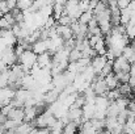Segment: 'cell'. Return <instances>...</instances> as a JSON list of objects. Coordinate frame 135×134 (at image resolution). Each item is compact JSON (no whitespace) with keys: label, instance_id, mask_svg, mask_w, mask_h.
I'll return each mask as SVG.
<instances>
[{"label":"cell","instance_id":"6da1fadb","mask_svg":"<svg viewBox=\"0 0 135 134\" xmlns=\"http://www.w3.org/2000/svg\"><path fill=\"white\" fill-rule=\"evenodd\" d=\"M17 62L20 64H24V66H28L29 68L37 62V54L32 50V49H26L24 50L18 57H17Z\"/></svg>","mask_w":135,"mask_h":134},{"label":"cell","instance_id":"7a4b0ae2","mask_svg":"<svg viewBox=\"0 0 135 134\" xmlns=\"http://www.w3.org/2000/svg\"><path fill=\"white\" fill-rule=\"evenodd\" d=\"M130 66H131V63L123 55H119V57L114 58V61H113V72H118V71L129 72Z\"/></svg>","mask_w":135,"mask_h":134},{"label":"cell","instance_id":"3957f363","mask_svg":"<svg viewBox=\"0 0 135 134\" xmlns=\"http://www.w3.org/2000/svg\"><path fill=\"white\" fill-rule=\"evenodd\" d=\"M0 58L4 61V63H5L8 67L16 64V62H17V55H16V53H15V50H13V46L7 47V49L0 54Z\"/></svg>","mask_w":135,"mask_h":134},{"label":"cell","instance_id":"277c9868","mask_svg":"<svg viewBox=\"0 0 135 134\" xmlns=\"http://www.w3.org/2000/svg\"><path fill=\"white\" fill-rule=\"evenodd\" d=\"M90 87L93 88L96 95H106L108 92V86L105 83V79L104 78H100V76H96L92 82H90Z\"/></svg>","mask_w":135,"mask_h":134},{"label":"cell","instance_id":"5b68a950","mask_svg":"<svg viewBox=\"0 0 135 134\" xmlns=\"http://www.w3.org/2000/svg\"><path fill=\"white\" fill-rule=\"evenodd\" d=\"M15 92H16V89L11 88L9 86L1 87V88H0V103H1L3 105L8 104V103L15 97Z\"/></svg>","mask_w":135,"mask_h":134},{"label":"cell","instance_id":"8992f818","mask_svg":"<svg viewBox=\"0 0 135 134\" xmlns=\"http://www.w3.org/2000/svg\"><path fill=\"white\" fill-rule=\"evenodd\" d=\"M106 57L105 55H96V57H93L92 58V61H90V66L93 67V70H94V72H96V75H98L100 72H101V70H102V67H104V64L106 63Z\"/></svg>","mask_w":135,"mask_h":134},{"label":"cell","instance_id":"52a82bcc","mask_svg":"<svg viewBox=\"0 0 135 134\" xmlns=\"http://www.w3.org/2000/svg\"><path fill=\"white\" fill-rule=\"evenodd\" d=\"M0 38L8 45V46H15L17 42V37L13 34L12 29H1L0 32Z\"/></svg>","mask_w":135,"mask_h":134},{"label":"cell","instance_id":"ba28073f","mask_svg":"<svg viewBox=\"0 0 135 134\" xmlns=\"http://www.w3.org/2000/svg\"><path fill=\"white\" fill-rule=\"evenodd\" d=\"M56 32L63 40H70L74 37V32L70 25H62V24L56 22Z\"/></svg>","mask_w":135,"mask_h":134},{"label":"cell","instance_id":"9c48e42d","mask_svg":"<svg viewBox=\"0 0 135 134\" xmlns=\"http://www.w3.org/2000/svg\"><path fill=\"white\" fill-rule=\"evenodd\" d=\"M51 62H52V55L49 53V51H45L42 54H38L37 55V64L40 67H51Z\"/></svg>","mask_w":135,"mask_h":134},{"label":"cell","instance_id":"30bf717a","mask_svg":"<svg viewBox=\"0 0 135 134\" xmlns=\"http://www.w3.org/2000/svg\"><path fill=\"white\" fill-rule=\"evenodd\" d=\"M32 50L38 55V54H42L49 50V38L47 40H37L36 42L32 44Z\"/></svg>","mask_w":135,"mask_h":134},{"label":"cell","instance_id":"8fae6325","mask_svg":"<svg viewBox=\"0 0 135 134\" xmlns=\"http://www.w3.org/2000/svg\"><path fill=\"white\" fill-rule=\"evenodd\" d=\"M8 118H11V120L21 124L24 121V108H15L13 107L11 109V112L8 113Z\"/></svg>","mask_w":135,"mask_h":134},{"label":"cell","instance_id":"7c38bea8","mask_svg":"<svg viewBox=\"0 0 135 134\" xmlns=\"http://www.w3.org/2000/svg\"><path fill=\"white\" fill-rule=\"evenodd\" d=\"M104 79H105V83H106V86H108V88H109V89L117 88V87H118V84H119V82H118V79L115 78L114 72L108 74Z\"/></svg>","mask_w":135,"mask_h":134},{"label":"cell","instance_id":"4fadbf2b","mask_svg":"<svg viewBox=\"0 0 135 134\" xmlns=\"http://www.w3.org/2000/svg\"><path fill=\"white\" fill-rule=\"evenodd\" d=\"M63 13H66V11H64V4L54 3V4H52V16H54V19L58 20Z\"/></svg>","mask_w":135,"mask_h":134},{"label":"cell","instance_id":"5bb4252c","mask_svg":"<svg viewBox=\"0 0 135 134\" xmlns=\"http://www.w3.org/2000/svg\"><path fill=\"white\" fill-rule=\"evenodd\" d=\"M76 132H79V128H78V125H76L75 121H68L67 124H64V126H63V133L72 134V133H76Z\"/></svg>","mask_w":135,"mask_h":134},{"label":"cell","instance_id":"9a60e30c","mask_svg":"<svg viewBox=\"0 0 135 134\" xmlns=\"http://www.w3.org/2000/svg\"><path fill=\"white\" fill-rule=\"evenodd\" d=\"M52 4H54V3L46 4V5H44L42 8H40V9H38V12L41 13V16H42L44 19H47V17L52 16Z\"/></svg>","mask_w":135,"mask_h":134},{"label":"cell","instance_id":"2e32d148","mask_svg":"<svg viewBox=\"0 0 135 134\" xmlns=\"http://www.w3.org/2000/svg\"><path fill=\"white\" fill-rule=\"evenodd\" d=\"M117 88L119 89V92H121L122 96H127V97H130V95L133 92V88L130 87L129 83H119Z\"/></svg>","mask_w":135,"mask_h":134},{"label":"cell","instance_id":"e0dca14e","mask_svg":"<svg viewBox=\"0 0 135 134\" xmlns=\"http://www.w3.org/2000/svg\"><path fill=\"white\" fill-rule=\"evenodd\" d=\"M92 19H93V12L88 9V11L81 12V15H80V17L78 19V21L81 22V24H88Z\"/></svg>","mask_w":135,"mask_h":134},{"label":"cell","instance_id":"ac0fdd59","mask_svg":"<svg viewBox=\"0 0 135 134\" xmlns=\"http://www.w3.org/2000/svg\"><path fill=\"white\" fill-rule=\"evenodd\" d=\"M80 57H81V51L76 47H72L68 53V62H76L80 59Z\"/></svg>","mask_w":135,"mask_h":134},{"label":"cell","instance_id":"d6986e66","mask_svg":"<svg viewBox=\"0 0 135 134\" xmlns=\"http://www.w3.org/2000/svg\"><path fill=\"white\" fill-rule=\"evenodd\" d=\"M63 126H64L63 121H62L60 118H56V121L54 122V125L50 128V132H51V133H55V134L63 133Z\"/></svg>","mask_w":135,"mask_h":134},{"label":"cell","instance_id":"ffe728a7","mask_svg":"<svg viewBox=\"0 0 135 134\" xmlns=\"http://www.w3.org/2000/svg\"><path fill=\"white\" fill-rule=\"evenodd\" d=\"M33 4V0H17V4L16 7L20 9V11H26L32 7Z\"/></svg>","mask_w":135,"mask_h":134},{"label":"cell","instance_id":"44dd1931","mask_svg":"<svg viewBox=\"0 0 135 134\" xmlns=\"http://www.w3.org/2000/svg\"><path fill=\"white\" fill-rule=\"evenodd\" d=\"M115 78L118 79L119 83H127L129 78H130V74L129 72H125V71H118V72H114Z\"/></svg>","mask_w":135,"mask_h":134},{"label":"cell","instance_id":"7402d4cb","mask_svg":"<svg viewBox=\"0 0 135 134\" xmlns=\"http://www.w3.org/2000/svg\"><path fill=\"white\" fill-rule=\"evenodd\" d=\"M74 20H72V17L71 16H68L67 13H63L58 20H56V22L58 24H62V25H71V22H72Z\"/></svg>","mask_w":135,"mask_h":134},{"label":"cell","instance_id":"603a6c76","mask_svg":"<svg viewBox=\"0 0 135 134\" xmlns=\"http://www.w3.org/2000/svg\"><path fill=\"white\" fill-rule=\"evenodd\" d=\"M12 28V25L9 24V21L5 19V16L3 15L1 17H0V29H11Z\"/></svg>","mask_w":135,"mask_h":134},{"label":"cell","instance_id":"cb8c5ba5","mask_svg":"<svg viewBox=\"0 0 135 134\" xmlns=\"http://www.w3.org/2000/svg\"><path fill=\"white\" fill-rule=\"evenodd\" d=\"M90 61H92V58H89V57H80V59L78 61V63L80 66H83V67H87V66L90 64Z\"/></svg>","mask_w":135,"mask_h":134},{"label":"cell","instance_id":"d4e9b609","mask_svg":"<svg viewBox=\"0 0 135 134\" xmlns=\"http://www.w3.org/2000/svg\"><path fill=\"white\" fill-rule=\"evenodd\" d=\"M130 1L131 0H117V5H118L119 9H122V8H126L130 4Z\"/></svg>","mask_w":135,"mask_h":134},{"label":"cell","instance_id":"484cf974","mask_svg":"<svg viewBox=\"0 0 135 134\" xmlns=\"http://www.w3.org/2000/svg\"><path fill=\"white\" fill-rule=\"evenodd\" d=\"M5 1H7V7H8L9 11L13 9L16 7V4H17V0H5Z\"/></svg>","mask_w":135,"mask_h":134},{"label":"cell","instance_id":"4316f807","mask_svg":"<svg viewBox=\"0 0 135 134\" xmlns=\"http://www.w3.org/2000/svg\"><path fill=\"white\" fill-rule=\"evenodd\" d=\"M8 70V66L4 63V61L0 58V72H3V71H7Z\"/></svg>","mask_w":135,"mask_h":134},{"label":"cell","instance_id":"83f0119b","mask_svg":"<svg viewBox=\"0 0 135 134\" xmlns=\"http://www.w3.org/2000/svg\"><path fill=\"white\" fill-rule=\"evenodd\" d=\"M97 3H98V0H89V11L94 9V7L97 5Z\"/></svg>","mask_w":135,"mask_h":134},{"label":"cell","instance_id":"f1b7e54d","mask_svg":"<svg viewBox=\"0 0 135 134\" xmlns=\"http://www.w3.org/2000/svg\"><path fill=\"white\" fill-rule=\"evenodd\" d=\"M127 83L130 84V87H131V88H133V87H135V76H131V75H130V78H129Z\"/></svg>","mask_w":135,"mask_h":134},{"label":"cell","instance_id":"f546056e","mask_svg":"<svg viewBox=\"0 0 135 134\" xmlns=\"http://www.w3.org/2000/svg\"><path fill=\"white\" fill-rule=\"evenodd\" d=\"M129 74H130L131 76H135V63H131L130 70H129Z\"/></svg>","mask_w":135,"mask_h":134},{"label":"cell","instance_id":"4dcf8cb0","mask_svg":"<svg viewBox=\"0 0 135 134\" xmlns=\"http://www.w3.org/2000/svg\"><path fill=\"white\" fill-rule=\"evenodd\" d=\"M133 92H134V95H135V87H133Z\"/></svg>","mask_w":135,"mask_h":134},{"label":"cell","instance_id":"1f68e13d","mask_svg":"<svg viewBox=\"0 0 135 134\" xmlns=\"http://www.w3.org/2000/svg\"><path fill=\"white\" fill-rule=\"evenodd\" d=\"M131 1H135V0H131Z\"/></svg>","mask_w":135,"mask_h":134},{"label":"cell","instance_id":"d6a6232c","mask_svg":"<svg viewBox=\"0 0 135 134\" xmlns=\"http://www.w3.org/2000/svg\"><path fill=\"white\" fill-rule=\"evenodd\" d=\"M33 1H34V0H33Z\"/></svg>","mask_w":135,"mask_h":134}]
</instances>
